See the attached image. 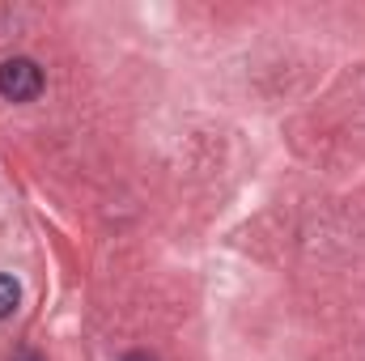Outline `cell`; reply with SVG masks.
Here are the masks:
<instances>
[{
	"mask_svg": "<svg viewBox=\"0 0 365 361\" xmlns=\"http://www.w3.org/2000/svg\"><path fill=\"white\" fill-rule=\"evenodd\" d=\"M38 90H43V68L34 60L13 56L0 64V93L9 102H30V98H38Z\"/></svg>",
	"mask_w": 365,
	"mask_h": 361,
	"instance_id": "1",
	"label": "cell"
},
{
	"mask_svg": "<svg viewBox=\"0 0 365 361\" xmlns=\"http://www.w3.org/2000/svg\"><path fill=\"white\" fill-rule=\"evenodd\" d=\"M123 361H153V357H149V353H128Z\"/></svg>",
	"mask_w": 365,
	"mask_h": 361,
	"instance_id": "4",
	"label": "cell"
},
{
	"mask_svg": "<svg viewBox=\"0 0 365 361\" xmlns=\"http://www.w3.org/2000/svg\"><path fill=\"white\" fill-rule=\"evenodd\" d=\"M17 302H21L17 280H13V276H0V319H9V315L17 310Z\"/></svg>",
	"mask_w": 365,
	"mask_h": 361,
	"instance_id": "2",
	"label": "cell"
},
{
	"mask_svg": "<svg viewBox=\"0 0 365 361\" xmlns=\"http://www.w3.org/2000/svg\"><path fill=\"white\" fill-rule=\"evenodd\" d=\"M13 361H43L34 349H21V353H13Z\"/></svg>",
	"mask_w": 365,
	"mask_h": 361,
	"instance_id": "3",
	"label": "cell"
}]
</instances>
